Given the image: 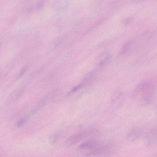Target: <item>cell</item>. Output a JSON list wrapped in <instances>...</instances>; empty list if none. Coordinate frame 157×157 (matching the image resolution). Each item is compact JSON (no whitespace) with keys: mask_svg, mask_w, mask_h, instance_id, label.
Wrapping results in <instances>:
<instances>
[{"mask_svg":"<svg viewBox=\"0 0 157 157\" xmlns=\"http://www.w3.org/2000/svg\"><path fill=\"white\" fill-rule=\"evenodd\" d=\"M24 90V87L21 86L15 89L7 97L5 101L6 104L9 105L17 100L22 95Z\"/></svg>","mask_w":157,"mask_h":157,"instance_id":"3957f363","label":"cell"},{"mask_svg":"<svg viewBox=\"0 0 157 157\" xmlns=\"http://www.w3.org/2000/svg\"><path fill=\"white\" fill-rule=\"evenodd\" d=\"M111 58V54L105 52L101 53L96 58L94 63L98 66H101L107 63Z\"/></svg>","mask_w":157,"mask_h":157,"instance_id":"5b68a950","label":"cell"},{"mask_svg":"<svg viewBox=\"0 0 157 157\" xmlns=\"http://www.w3.org/2000/svg\"><path fill=\"white\" fill-rule=\"evenodd\" d=\"M102 142L97 139H91L88 140L82 143L79 146L80 150L93 149L102 144Z\"/></svg>","mask_w":157,"mask_h":157,"instance_id":"277c9868","label":"cell"},{"mask_svg":"<svg viewBox=\"0 0 157 157\" xmlns=\"http://www.w3.org/2000/svg\"><path fill=\"white\" fill-rule=\"evenodd\" d=\"M59 136L58 135H55L53 136L51 139V142L52 143H55L58 139Z\"/></svg>","mask_w":157,"mask_h":157,"instance_id":"2e32d148","label":"cell"},{"mask_svg":"<svg viewBox=\"0 0 157 157\" xmlns=\"http://www.w3.org/2000/svg\"><path fill=\"white\" fill-rule=\"evenodd\" d=\"M91 132V131H86L73 135L67 139L66 141L65 144L68 146L75 144L82 139L89 136Z\"/></svg>","mask_w":157,"mask_h":157,"instance_id":"7a4b0ae2","label":"cell"},{"mask_svg":"<svg viewBox=\"0 0 157 157\" xmlns=\"http://www.w3.org/2000/svg\"><path fill=\"white\" fill-rule=\"evenodd\" d=\"M122 92L121 90H118L113 94L111 97V100L113 101H117L122 94Z\"/></svg>","mask_w":157,"mask_h":157,"instance_id":"7c38bea8","label":"cell"},{"mask_svg":"<svg viewBox=\"0 0 157 157\" xmlns=\"http://www.w3.org/2000/svg\"><path fill=\"white\" fill-rule=\"evenodd\" d=\"M117 147L114 145L102 144L95 148L86 152V154L87 155H110L117 152Z\"/></svg>","mask_w":157,"mask_h":157,"instance_id":"6da1fadb","label":"cell"},{"mask_svg":"<svg viewBox=\"0 0 157 157\" xmlns=\"http://www.w3.org/2000/svg\"><path fill=\"white\" fill-rule=\"evenodd\" d=\"M84 85L83 83L82 84H80L78 86L75 87L68 94V95H70L71 94L73 93L77 90H78L80 88H81Z\"/></svg>","mask_w":157,"mask_h":157,"instance_id":"5bb4252c","label":"cell"},{"mask_svg":"<svg viewBox=\"0 0 157 157\" xmlns=\"http://www.w3.org/2000/svg\"><path fill=\"white\" fill-rule=\"evenodd\" d=\"M157 140V130L156 128H153L147 135L145 143L147 145L155 143Z\"/></svg>","mask_w":157,"mask_h":157,"instance_id":"ba28073f","label":"cell"},{"mask_svg":"<svg viewBox=\"0 0 157 157\" xmlns=\"http://www.w3.org/2000/svg\"><path fill=\"white\" fill-rule=\"evenodd\" d=\"M148 83V82H146L141 83L135 88L134 92L137 93L142 91L147 87Z\"/></svg>","mask_w":157,"mask_h":157,"instance_id":"8fae6325","label":"cell"},{"mask_svg":"<svg viewBox=\"0 0 157 157\" xmlns=\"http://www.w3.org/2000/svg\"><path fill=\"white\" fill-rule=\"evenodd\" d=\"M47 100L44 98L41 99L38 104V108H40L44 105L47 103Z\"/></svg>","mask_w":157,"mask_h":157,"instance_id":"9a60e30c","label":"cell"},{"mask_svg":"<svg viewBox=\"0 0 157 157\" xmlns=\"http://www.w3.org/2000/svg\"><path fill=\"white\" fill-rule=\"evenodd\" d=\"M132 44V40H129L126 43L119 53L118 55L121 56L127 52L130 49Z\"/></svg>","mask_w":157,"mask_h":157,"instance_id":"30bf717a","label":"cell"},{"mask_svg":"<svg viewBox=\"0 0 157 157\" xmlns=\"http://www.w3.org/2000/svg\"><path fill=\"white\" fill-rule=\"evenodd\" d=\"M69 5V0H55L52 8L55 11H61L67 9Z\"/></svg>","mask_w":157,"mask_h":157,"instance_id":"8992f818","label":"cell"},{"mask_svg":"<svg viewBox=\"0 0 157 157\" xmlns=\"http://www.w3.org/2000/svg\"><path fill=\"white\" fill-rule=\"evenodd\" d=\"M153 98V95L151 93H147L143 97L141 100V103L144 105L149 104L152 102Z\"/></svg>","mask_w":157,"mask_h":157,"instance_id":"9c48e42d","label":"cell"},{"mask_svg":"<svg viewBox=\"0 0 157 157\" xmlns=\"http://www.w3.org/2000/svg\"><path fill=\"white\" fill-rule=\"evenodd\" d=\"M132 20V18H127V19H125L124 21V25H127L128 24V23H130V22Z\"/></svg>","mask_w":157,"mask_h":157,"instance_id":"ac0fdd59","label":"cell"},{"mask_svg":"<svg viewBox=\"0 0 157 157\" xmlns=\"http://www.w3.org/2000/svg\"><path fill=\"white\" fill-rule=\"evenodd\" d=\"M145 0H133V2H141Z\"/></svg>","mask_w":157,"mask_h":157,"instance_id":"d6986e66","label":"cell"},{"mask_svg":"<svg viewBox=\"0 0 157 157\" xmlns=\"http://www.w3.org/2000/svg\"><path fill=\"white\" fill-rule=\"evenodd\" d=\"M27 118L26 116H24L20 118L16 123L17 127L20 128L26 122Z\"/></svg>","mask_w":157,"mask_h":157,"instance_id":"4fadbf2b","label":"cell"},{"mask_svg":"<svg viewBox=\"0 0 157 157\" xmlns=\"http://www.w3.org/2000/svg\"><path fill=\"white\" fill-rule=\"evenodd\" d=\"M142 132L139 128L132 129L128 134L126 138L130 141H134L139 139L142 136Z\"/></svg>","mask_w":157,"mask_h":157,"instance_id":"52a82bcc","label":"cell"},{"mask_svg":"<svg viewBox=\"0 0 157 157\" xmlns=\"http://www.w3.org/2000/svg\"><path fill=\"white\" fill-rule=\"evenodd\" d=\"M26 67H25L24 68H23L21 71H20V72L18 74L17 76L16 77V79L17 80V79H18L19 78L21 77V76L22 75L24 72H25V71H26Z\"/></svg>","mask_w":157,"mask_h":157,"instance_id":"e0dca14e","label":"cell"}]
</instances>
